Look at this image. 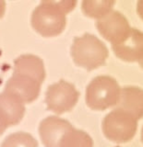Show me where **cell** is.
<instances>
[{"mask_svg":"<svg viewBox=\"0 0 143 147\" xmlns=\"http://www.w3.org/2000/svg\"><path fill=\"white\" fill-rule=\"evenodd\" d=\"M76 4L77 1H42L32 12V28L44 37L60 34L67 25L66 14Z\"/></svg>","mask_w":143,"mask_h":147,"instance_id":"1","label":"cell"},{"mask_svg":"<svg viewBox=\"0 0 143 147\" xmlns=\"http://www.w3.org/2000/svg\"><path fill=\"white\" fill-rule=\"evenodd\" d=\"M108 54L109 52L105 44L96 36L90 33L75 38L71 46L74 62L89 71L103 65Z\"/></svg>","mask_w":143,"mask_h":147,"instance_id":"2","label":"cell"},{"mask_svg":"<svg viewBox=\"0 0 143 147\" xmlns=\"http://www.w3.org/2000/svg\"><path fill=\"white\" fill-rule=\"evenodd\" d=\"M121 87L114 77L100 76L91 80L87 86L86 103L94 110H104L116 106Z\"/></svg>","mask_w":143,"mask_h":147,"instance_id":"3","label":"cell"},{"mask_svg":"<svg viewBox=\"0 0 143 147\" xmlns=\"http://www.w3.org/2000/svg\"><path fill=\"white\" fill-rule=\"evenodd\" d=\"M138 128V119L123 109H115L105 116L103 122L104 134L108 140L125 144L132 140Z\"/></svg>","mask_w":143,"mask_h":147,"instance_id":"4","label":"cell"},{"mask_svg":"<svg viewBox=\"0 0 143 147\" xmlns=\"http://www.w3.org/2000/svg\"><path fill=\"white\" fill-rule=\"evenodd\" d=\"M78 98V92L74 85L65 80L51 85L46 92L45 102L47 109L57 114L70 111L75 107Z\"/></svg>","mask_w":143,"mask_h":147,"instance_id":"5","label":"cell"},{"mask_svg":"<svg viewBox=\"0 0 143 147\" xmlns=\"http://www.w3.org/2000/svg\"><path fill=\"white\" fill-rule=\"evenodd\" d=\"M96 26L100 33L112 44L121 42L131 30L127 18L121 12L113 9L104 17L99 18Z\"/></svg>","mask_w":143,"mask_h":147,"instance_id":"6","label":"cell"},{"mask_svg":"<svg viewBox=\"0 0 143 147\" xmlns=\"http://www.w3.org/2000/svg\"><path fill=\"white\" fill-rule=\"evenodd\" d=\"M24 113L25 106L20 98L6 91L0 93V135L20 122Z\"/></svg>","mask_w":143,"mask_h":147,"instance_id":"7","label":"cell"},{"mask_svg":"<svg viewBox=\"0 0 143 147\" xmlns=\"http://www.w3.org/2000/svg\"><path fill=\"white\" fill-rule=\"evenodd\" d=\"M41 85V83L30 76L13 73L4 91L16 96L23 103H31L38 98Z\"/></svg>","mask_w":143,"mask_h":147,"instance_id":"8","label":"cell"},{"mask_svg":"<svg viewBox=\"0 0 143 147\" xmlns=\"http://www.w3.org/2000/svg\"><path fill=\"white\" fill-rule=\"evenodd\" d=\"M73 126L66 119L57 116L44 119L39 126L41 140L45 147H58L62 137Z\"/></svg>","mask_w":143,"mask_h":147,"instance_id":"9","label":"cell"},{"mask_svg":"<svg viewBox=\"0 0 143 147\" xmlns=\"http://www.w3.org/2000/svg\"><path fill=\"white\" fill-rule=\"evenodd\" d=\"M142 32L138 29L131 28V30L127 38L121 42L113 44V50L115 55L126 62H138L142 61Z\"/></svg>","mask_w":143,"mask_h":147,"instance_id":"10","label":"cell"},{"mask_svg":"<svg viewBox=\"0 0 143 147\" xmlns=\"http://www.w3.org/2000/svg\"><path fill=\"white\" fill-rule=\"evenodd\" d=\"M15 74L28 76L39 83H43L45 78V69L43 60L33 54H23L15 61Z\"/></svg>","mask_w":143,"mask_h":147,"instance_id":"11","label":"cell"},{"mask_svg":"<svg viewBox=\"0 0 143 147\" xmlns=\"http://www.w3.org/2000/svg\"><path fill=\"white\" fill-rule=\"evenodd\" d=\"M116 109L132 114L137 119L142 118V90L138 86H127L121 88Z\"/></svg>","mask_w":143,"mask_h":147,"instance_id":"12","label":"cell"},{"mask_svg":"<svg viewBox=\"0 0 143 147\" xmlns=\"http://www.w3.org/2000/svg\"><path fill=\"white\" fill-rule=\"evenodd\" d=\"M58 147H93V141L84 131L72 127L64 134Z\"/></svg>","mask_w":143,"mask_h":147,"instance_id":"13","label":"cell"},{"mask_svg":"<svg viewBox=\"0 0 143 147\" xmlns=\"http://www.w3.org/2000/svg\"><path fill=\"white\" fill-rule=\"evenodd\" d=\"M114 3L113 0H86L82 2L81 9L86 16L99 20L112 10Z\"/></svg>","mask_w":143,"mask_h":147,"instance_id":"14","label":"cell"},{"mask_svg":"<svg viewBox=\"0 0 143 147\" xmlns=\"http://www.w3.org/2000/svg\"><path fill=\"white\" fill-rule=\"evenodd\" d=\"M1 147H38V142L29 133L18 131L8 135L2 142Z\"/></svg>","mask_w":143,"mask_h":147,"instance_id":"15","label":"cell"},{"mask_svg":"<svg viewBox=\"0 0 143 147\" xmlns=\"http://www.w3.org/2000/svg\"><path fill=\"white\" fill-rule=\"evenodd\" d=\"M5 10H6V2L0 1V18L4 16Z\"/></svg>","mask_w":143,"mask_h":147,"instance_id":"16","label":"cell"}]
</instances>
